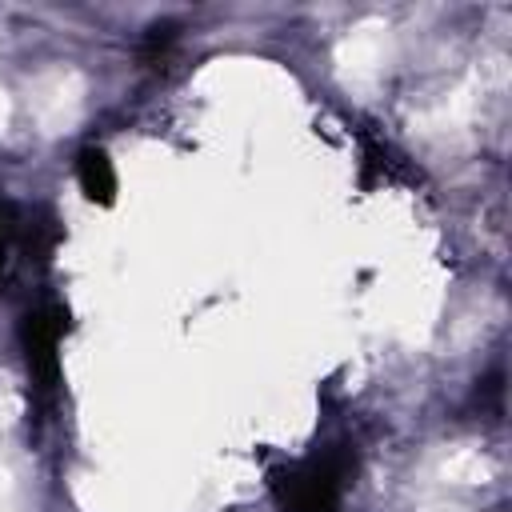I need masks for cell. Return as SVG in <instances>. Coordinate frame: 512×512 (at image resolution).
Wrapping results in <instances>:
<instances>
[{"label":"cell","mask_w":512,"mask_h":512,"mask_svg":"<svg viewBox=\"0 0 512 512\" xmlns=\"http://www.w3.org/2000/svg\"><path fill=\"white\" fill-rule=\"evenodd\" d=\"M24 236H28V216L0 196V288H8L16 260L28 256L24 252Z\"/></svg>","instance_id":"cell-4"},{"label":"cell","mask_w":512,"mask_h":512,"mask_svg":"<svg viewBox=\"0 0 512 512\" xmlns=\"http://www.w3.org/2000/svg\"><path fill=\"white\" fill-rule=\"evenodd\" d=\"M64 328H68V312L60 304L28 308L24 324H20L28 376L36 384V392H44V396H52L60 384V336H64Z\"/></svg>","instance_id":"cell-2"},{"label":"cell","mask_w":512,"mask_h":512,"mask_svg":"<svg viewBox=\"0 0 512 512\" xmlns=\"http://www.w3.org/2000/svg\"><path fill=\"white\" fill-rule=\"evenodd\" d=\"M76 180L92 204H112L116 200V168L104 148H84L76 156Z\"/></svg>","instance_id":"cell-3"},{"label":"cell","mask_w":512,"mask_h":512,"mask_svg":"<svg viewBox=\"0 0 512 512\" xmlns=\"http://www.w3.org/2000/svg\"><path fill=\"white\" fill-rule=\"evenodd\" d=\"M352 472H356V456H352V448L340 444V448L316 452V456L284 468L272 480V492H276L280 512H336Z\"/></svg>","instance_id":"cell-1"}]
</instances>
